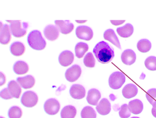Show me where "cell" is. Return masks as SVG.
<instances>
[{
	"instance_id": "cell-10",
	"label": "cell",
	"mask_w": 156,
	"mask_h": 118,
	"mask_svg": "<svg viewBox=\"0 0 156 118\" xmlns=\"http://www.w3.org/2000/svg\"><path fill=\"white\" fill-rule=\"evenodd\" d=\"M0 30V42L3 45L7 44L9 42L11 38L9 26L8 24L2 25L1 23Z\"/></svg>"
},
{
	"instance_id": "cell-13",
	"label": "cell",
	"mask_w": 156,
	"mask_h": 118,
	"mask_svg": "<svg viewBox=\"0 0 156 118\" xmlns=\"http://www.w3.org/2000/svg\"><path fill=\"white\" fill-rule=\"evenodd\" d=\"M44 36L49 41H54L58 38L59 35V31L56 26L49 25L44 28Z\"/></svg>"
},
{
	"instance_id": "cell-32",
	"label": "cell",
	"mask_w": 156,
	"mask_h": 118,
	"mask_svg": "<svg viewBox=\"0 0 156 118\" xmlns=\"http://www.w3.org/2000/svg\"><path fill=\"white\" fill-rule=\"evenodd\" d=\"M129 109L128 105L126 104L122 105L120 107L119 111V116L121 118H128L130 117L131 113Z\"/></svg>"
},
{
	"instance_id": "cell-8",
	"label": "cell",
	"mask_w": 156,
	"mask_h": 118,
	"mask_svg": "<svg viewBox=\"0 0 156 118\" xmlns=\"http://www.w3.org/2000/svg\"><path fill=\"white\" fill-rule=\"evenodd\" d=\"M76 36L79 39L90 41L93 37V31L90 27L87 26H79L76 30Z\"/></svg>"
},
{
	"instance_id": "cell-37",
	"label": "cell",
	"mask_w": 156,
	"mask_h": 118,
	"mask_svg": "<svg viewBox=\"0 0 156 118\" xmlns=\"http://www.w3.org/2000/svg\"><path fill=\"white\" fill-rule=\"evenodd\" d=\"M152 109H151V113L152 115L156 118V101L152 104Z\"/></svg>"
},
{
	"instance_id": "cell-31",
	"label": "cell",
	"mask_w": 156,
	"mask_h": 118,
	"mask_svg": "<svg viewBox=\"0 0 156 118\" xmlns=\"http://www.w3.org/2000/svg\"><path fill=\"white\" fill-rule=\"evenodd\" d=\"M83 63L87 67L94 68L95 66V60L92 53H89L86 55L83 59Z\"/></svg>"
},
{
	"instance_id": "cell-39",
	"label": "cell",
	"mask_w": 156,
	"mask_h": 118,
	"mask_svg": "<svg viewBox=\"0 0 156 118\" xmlns=\"http://www.w3.org/2000/svg\"><path fill=\"white\" fill-rule=\"evenodd\" d=\"M131 118H139V117H133Z\"/></svg>"
},
{
	"instance_id": "cell-3",
	"label": "cell",
	"mask_w": 156,
	"mask_h": 118,
	"mask_svg": "<svg viewBox=\"0 0 156 118\" xmlns=\"http://www.w3.org/2000/svg\"><path fill=\"white\" fill-rule=\"evenodd\" d=\"M7 21L10 24V29L13 36L19 38L26 34L28 27L27 23H21L19 20H7Z\"/></svg>"
},
{
	"instance_id": "cell-14",
	"label": "cell",
	"mask_w": 156,
	"mask_h": 118,
	"mask_svg": "<svg viewBox=\"0 0 156 118\" xmlns=\"http://www.w3.org/2000/svg\"><path fill=\"white\" fill-rule=\"evenodd\" d=\"M122 62L127 65H133L136 60V54L135 52L131 49L125 50L121 54Z\"/></svg>"
},
{
	"instance_id": "cell-18",
	"label": "cell",
	"mask_w": 156,
	"mask_h": 118,
	"mask_svg": "<svg viewBox=\"0 0 156 118\" xmlns=\"http://www.w3.org/2000/svg\"><path fill=\"white\" fill-rule=\"evenodd\" d=\"M101 98V93L96 89H92L88 91L87 100L89 104L94 106L97 105Z\"/></svg>"
},
{
	"instance_id": "cell-17",
	"label": "cell",
	"mask_w": 156,
	"mask_h": 118,
	"mask_svg": "<svg viewBox=\"0 0 156 118\" xmlns=\"http://www.w3.org/2000/svg\"><path fill=\"white\" fill-rule=\"evenodd\" d=\"M137 87L133 84H128L126 85L122 90V94L124 98L129 99L134 98L137 94Z\"/></svg>"
},
{
	"instance_id": "cell-5",
	"label": "cell",
	"mask_w": 156,
	"mask_h": 118,
	"mask_svg": "<svg viewBox=\"0 0 156 118\" xmlns=\"http://www.w3.org/2000/svg\"><path fill=\"white\" fill-rule=\"evenodd\" d=\"M38 98L37 94L32 91L24 92L21 98L22 104L26 107L32 108L36 105Z\"/></svg>"
},
{
	"instance_id": "cell-12",
	"label": "cell",
	"mask_w": 156,
	"mask_h": 118,
	"mask_svg": "<svg viewBox=\"0 0 156 118\" xmlns=\"http://www.w3.org/2000/svg\"><path fill=\"white\" fill-rule=\"evenodd\" d=\"M73 54L69 51H65L60 54L59 57V62L61 65L67 67L73 62Z\"/></svg>"
},
{
	"instance_id": "cell-34",
	"label": "cell",
	"mask_w": 156,
	"mask_h": 118,
	"mask_svg": "<svg viewBox=\"0 0 156 118\" xmlns=\"http://www.w3.org/2000/svg\"><path fill=\"white\" fill-rule=\"evenodd\" d=\"M0 96L2 98L6 100L10 99L13 98L11 95L8 88H5L2 90L0 93Z\"/></svg>"
},
{
	"instance_id": "cell-27",
	"label": "cell",
	"mask_w": 156,
	"mask_h": 118,
	"mask_svg": "<svg viewBox=\"0 0 156 118\" xmlns=\"http://www.w3.org/2000/svg\"><path fill=\"white\" fill-rule=\"evenodd\" d=\"M137 47L140 52L146 53L150 50L151 47V44L148 40L142 39L139 41L137 43Z\"/></svg>"
},
{
	"instance_id": "cell-19",
	"label": "cell",
	"mask_w": 156,
	"mask_h": 118,
	"mask_svg": "<svg viewBox=\"0 0 156 118\" xmlns=\"http://www.w3.org/2000/svg\"><path fill=\"white\" fill-rule=\"evenodd\" d=\"M104 39L109 41L119 49H121L120 42L114 30L108 29L104 34Z\"/></svg>"
},
{
	"instance_id": "cell-29",
	"label": "cell",
	"mask_w": 156,
	"mask_h": 118,
	"mask_svg": "<svg viewBox=\"0 0 156 118\" xmlns=\"http://www.w3.org/2000/svg\"><path fill=\"white\" fill-rule=\"evenodd\" d=\"M145 65L148 70L151 71L156 70V57L150 56L145 61Z\"/></svg>"
},
{
	"instance_id": "cell-20",
	"label": "cell",
	"mask_w": 156,
	"mask_h": 118,
	"mask_svg": "<svg viewBox=\"0 0 156 118\" xmlns=\"http://www.w3.org/2000/svg\"><path fill=\"white\" fill-rule=\"evenodd\" d=\"M129 109L131 113L138 114L142 112L143 109V104L142 101L139 99H135L129 101L128 104Z\"/></svg>"
},
{
	"instance_id": "cell-16",
	"label": "cell",
	"mask_w": 156,
	"mask_h": 118,
	"mask_svg": "<svg viewBox=\"0 0 156 118\" xmlns=\"http://www.w3.org/2000/svg\"><path fill=\"white\" fill-rule=\"evenodd\" d=\"M17 81L20 87L25 89L32 87L35 83L34 78L32 76L30 75L23 77L18 78L17 79Z\"/></svg>"
},
{
	"instance_id": "cell-4",
	"label": "cell",
	"mask_w": 156,
	"mask_h": 118,
	"mask_svg": "<svg viewBox=\"0 0 156 118\" xmlns=\"http://www.w3.org/2000/svg\"><path fill=\"white\" fill-rule=\"evenodd\" d=\"M126 81V77L122 72L117 71L112 73L108 79L109 86L111 88L117 90L120 88Z\"/></svg>"
},
{
	"instance_id": "cell-15",
	"label": "cell",
	"mask_w": 156,
	"mask_h": 118,
	"mask_svg": "<svg viewBox=\"0 0 156 118\" xmlns=\"http://www.w3.org/2000/svg\"><path fill=\"white\" fill-rule=\"evenodd\" d=\"M98 112L102 115L108 114L111 111V104L106 98H103L100 101L96 107Z\"/></svg>"
},
{
	"instance_id": "cell-2",
	"label": "cell",
	"mask_w": 156,
	"mask_h": 118,
	"mask_svg": "<svg viewBox=\"0 0 156 118\" xmlns=\"http://www.w3.org/2000/svg\"><path fill=\"white\" fill-rule=\"evenodd\" d=\"M27 40L29 46L34 50H43L46 46L45 40L43 38L41 32L37 30L31 32L28 35Z\"/></svg>"
},
{
	"instance_id": "cell-36",
	"label": "cell",
	"mask_w": 156,
	"mask_h": 118,
	"mask_svg": "<svg viewBox=\"0 0 156 118\" xmlns=\"http://www.w3.org/2000/svg\"><path fill=\"white\" fill-rule=\"evenodd\" d=\"M0 85L1 86H2L3 84H4L5 83V81H6V79H5V76L2 74V73H0Z\"/></svg>"
},
{
	"instance_id": "cell-23",
	"label": "cell",
	"mask_w": 156,
	"mask_h": 118,
	"mask_svg": "<svg viewBox=\"0 0 156 118\" xmlns=\"http://www.w3.org/2000/svg\"><path fill=\"white\" fill-rule=\"evenodd\" d=\"M10 51L13 55L20 56L24 53L25 47L22 43L19 42H15L11 46Z\"/></svg>"
},
{
	"instance_id": "cell-22",
	"label": "cell",
	"mask_w": 156,
	"mask_h": 118,
	"mask_svg": "<svg viewBox=\"0 0 156 118\" xmlns=\"http://www.w3.org/2000/svg\"><path fill=\"white\" fill-rule=\"evenodd\" d=\"M134 32V28L132 24H127L123 27L117 29V32L119 35L123 38H128L132 35Z\"/></svg>"
},
{
	"instance_id": "cell-38",
	"label": "cell",
	"mask_w": 156,
	"mask_h": 118,
	"mask_svg": "<svg viewBox=\"0 0 156 118\" xmlns=\"http://www.w3.org/2000/svg\"><path fill=\"white\" fill-rule=\"evenodd\" d=\"M87 20H76V22L78 24H83L85 23Z\"/></svg>"
},
{
	"instance_id": "cell-30",
	"label": "cell",
	"mask_w": 156,
	"mask_h": 118,
	"mask_svg": "<svg viewBox=\"0 0 156 118\" xmlns=\"http://www.w3.org/2000/svg\"><path fill=\"white\" fill-rule=\"evenodd\" d=\"M8 114L9 118H20L22 115V112L19 107L13 106L10 108Z\"/></svg>"
},
{
	"instance_id": "cell-1",
	"label": "cell",
	"mask_w": 156,
	"mask_h": 118,
	"mask_svg": "<svg viewBox=\"0 0 156 118\" xmlns=\"http://www.w3.org/2000/svg\"><path fill=\"white\" fill-rule=\"evenodd\" d=\"M93 52L98 61L101 64H106L110 63L115 57L113 48L104 41L97 44L94 48Z\"/></svg>"
},
{
	"instance_id": "cell-21",
	"label": "cell",
	"mask_w": 156,
	"mask_h": 118,
	"mask_svg": "<svg viewBox=\"0 0 156 118\" xmlns=\"http://www.w3.org/2000/svg\"><path fill=\"white\" fill-rule=\"evenodd\" d=\"M8 89L12 98H19L21 92V89L20 84L12 80L8 84Z\"/></svg>"
},
{
	"instance_id": "cell-28",
	"label": "cell",
	"mask_w": 156,
	"mask_h": 118,
	"mask_svg": "<svg viewBox=\"0 0 156 118\" xmlns=\"http://www.w3.org/2000/svg\"><path fill=\"white\" fill-rule=\"evenodd\" d=\"M82 118H96V113L93 108L90 106L84 107L81 113Z\"/></svg>"
},
{
	"instance_id": "cell-26",
	"label": "cell",
	"mask_w": 156,
	"mask_h": 118,
	"mask_svg": "<svg viewBox=\"0 0 156 118\" xmlns=\"http://www.w3.org/2000/svg\"><path fill=\"white\" fill-rule=\"evenodd\" d=\"M88 50V46L87 44L84 42L78 43L75 48L76 56L78 58H82Z\"/></svg>"
},
{
	"instance_id": "cell-24",
	"label": "cell",
	"mask_w": 156,
	"mask_h": 118,
	"mask_svg": "<svg viewBox=\"0 0 156 118\" xmlns=\"http://www.w3.org/2000/svg\"><path fill=\"white\" fill-rule=\"evenodd\" d=\"M13 70L17 75L26 74L29 70V67L27 63L23 61H19L14 64Z\"/></svg>"
},
{
	"instance_id": "cell-7",
	"label": "cell",
	"mask_w": 156,
	"mask_h": 118,
	"mask_svg": "<svg viewBox=\"0 0 156 118\" xmlns=\"http://www.w3.org/2000/svg\"><path fill=\"white\" fill-rule=\"evenodd\" d=\"M82 73L81 67L78 65H74L68 68L65 73V77L69 82L76 81L80 77Z\"/></svg>"
},
{
	"instance_id": "cell-25",
	"label": "cell",
	"mask_w": 156,
	"mask_h": 118,
	"mask_svg": "<svg viewBox=\"0 0 156 118\" xmlns=\"http://www.w3.org/2000/svg\"><path fill=\"white\" fill-rule=\"evenodd\" d=\"M76 113V110L71 105L66 106L62 109L61 115L62 118H74Z\"/></svg>"
},
{
	"instance_id": "cell-35",
	"label": "cell",
	"mask_w": 156,
	"mask_h": 118,
	"mask_svg": "<svg viewBox=\"0 0 156 118\" xmlns=\"http://www.w3.org/2000/svg\"><path fill=\"white\" fill-rule=\"evenodd\" d=\"M126 21L125 20H110V22L113 25L117 26V25H120V24H123Z\"/></svg>"
},
{
	"instance_id": "cell-33",
	"label": "cell",
	"mask_w": 156,
	"mask_h": 118,
	"mask_svg": "<svg viewBox=\"0 0 156 118\" xmlns=\"http://www.w3.org/2000/svg\"><path fill=\"white\" fill-rule=\"evenodd\" d=\"M146 98L151 105L156 101V89L153 88L147 91Z\"/></svg>"
},
{
	"instance_id": "cell-6",
	"label": "cell",
	"mask_w": 156,
	"mask_h": 118,
	"mask_svg": "<svg viewBox=\"0 0 156 118\" xmlns=\"http://www.w3.org/2000/svg\"><path fill=\"white\" fill-rule=\"evenodd\" d=\"M60 109V103L55 99H49L45 101L44 104V110L49 115H55L58 113Z\"/></svg>"
},
{
	"instance_id": "cell-11",
	"label": "cell",
	"mask_w": 156,
	"mask_h": 118,
	"mask_svg": "<svg viewBox=\"0 0 156 118\" xmlns=\"http://www.w3.org/2000/svg\"><path fill=\"white\" fill-rule=\"evenodd\" d=\"M70 94L71 97L76 99H81L85 96L86 90L84 87L82 85H73L70 90Z\"/></svg>"
},
{
	"instance_id": "cell-40",
	"label": "cell",
	"mask_w": 156,
	"mask_h": 118,
	"mask_svg": "<svg viewBox=\"0 0 156 118\" xmlns=\"http://www.w3.org/2000/svg\"><path fill=\"white\" fill-rule=\"evenodd\" d=\"M3 118V117H1V118Z\"/></svg>"
},
{
	"instance_id": "cell-9",
	"label": "cell",
	"mask_w": 156,
	"mask_h": 118,
	"mask_svg": "<svg viewBox=\"0 0 156 118\" xmlns=\"http://www.w3.org/2000/svg\"><path fill=\"white\" fill-rule=\"evenodd\" d=\"M55 24L56 27L63 34L70 33L73 30L74 25L69 20H55Z\"/></svg>"
}]
</instances>
